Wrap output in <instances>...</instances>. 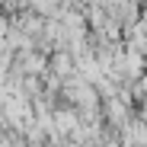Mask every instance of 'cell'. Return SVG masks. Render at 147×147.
I'll list each match as a JSON object with an SVG mask.
<instances>
[]
</instances>
